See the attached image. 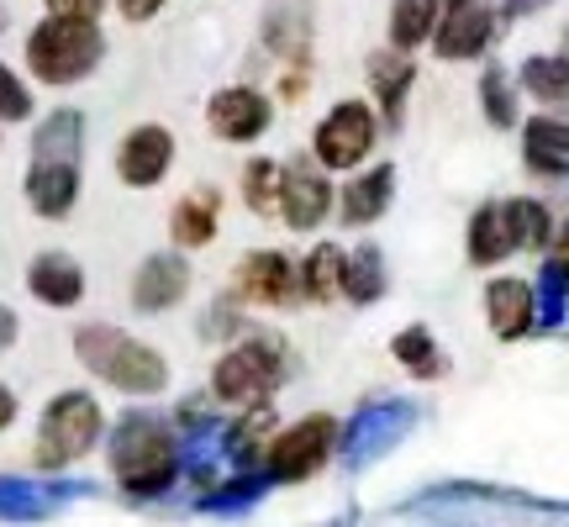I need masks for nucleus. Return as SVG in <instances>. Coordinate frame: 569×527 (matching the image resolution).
<instances>
[{
	"instance_id": "obj_1",
	"label": "nucleus",
	"mask_w": 569,
	"mask_h": 527,
	"mask_svg": "<svg viewBox=\"0 0 569 527\" xmlns=\"http://www.w3.org/2000/svg\"><path fill=\"white\" fill-rule=\"evenodd\" d=\"M80 142L84 117L80 111H53L32 138V169H27V201L38 217H69L80 196Z\"/></svg>"
},
{
	"instance_id": "obj_2",
	"label": "nucleus",
	"mask_w": 569,
	"mask_h": 527,
	"mask_svg": "<svg viewBox=\"0 0 569 527\" xmlns=\"http://www.w3.org/2000/svg\"><path fill=\"white\" fill-rule=\"evenodd\" d=\"M111 469L127 486V496H159V490L174 486L180 475V448H174V432L148 417V411H127L117 432H111Z\"/></svg>"
},
{
	"instance_id": "obj_3",
	"label": "nucleus",
	"mask_w": 569,
	"mask_h": 527,
	"mask_svg": "<svg viewBox=\"0 0 569 527\" xmlns=\"http://www.w3.org/2000/svg\"><path fill=\"white\" fill-rule=\"evenodd\" d=\"M74 354L84 359V369H96L106 386L127 390V396H153V390H163V380H169V369H163V359L153 348L138 344V338H127V332H117V327H106V322L80 327V332H74Z\"/></svg>"
},
{
	"instance_id": "obj_4",
	"label": "nucleus",
	"mask_w": 569,
	"mask_h": 527,
	"mask_svg": "<svg viewBox=\"0 0 569 527\" xmlns=\"http://www.w3.org/2000/svg\"><path fill=\"white\" fill-rule=\"evenodd\" d=\"M106 42L96 32V21H63V17H48L27 38V63L42 84H74L84 80L96 63H101Z\"/></svg>"
},
{
	"instance_id": "obj_5",
	"label": "nucleus",
	"mask_w": 569,
	"mask_h": 527,
	"mask_svg": "<svg viewBox=\"0 0 569 527\" xmlns=\"http://www.w3.org/2000/svg\"><path fill=\"white\" fill-rule=\"evenodd\" d=\"M101 438V406L90 401L84 390H63L53 396V406L42 411L38 427V465L42 469H63L74 465L84 448Z\"/></svg>"
},
{
	"instance_id": "obj_6",
	"label": "nucleus",
	"mask_w": 569,
	"mask_h": 527,
	"mask_svg": "<svg viewBox=\"0 0 569 527\" xmlns=\"http://www.w3.org/2000/svg\"><path fill=\"white\" fill-rule=\"evenodd\" d=\"M284 375V359H280V344L274 338H248L243 348H232L217 375H211V390L232 406H264L269 390L280 386Z\"/></svg>"
},
{
	"instance_id": "obj_7",
	"label": "nucleus",
	"mask_w": 569,
	"mask_h": 527,
	"mask_svg": "<svg viewBox=\"0 0 569 527\" xmlns=\"http://www.w3.org/2000/svg\"><path fill=\"white\" fill-rule=\"evenodd\" d=\"M332 444H338V422L332 417H306L264 448V475L269 480H306V475H317L327 465Z\"/></svg>"
},
{
	"instance_id": "obj_8",
	"label": "nucleus",
	"mask_w": 569,
	"mask_h": 527,
	"mask_svg": "<svg viewBox=\"0 0 569 527\" xmlns=\"http://www.w3.org/2000/svg\"><path fill=\"white\" fill-rule=\"evenodd\" d=\"M369 142H375L369 106L343 101V106H332V117L317 127V159H322L327 169H353V163L369 153Z\"/></svg>"
},
{
	"instance_id": "obj_9",
	"label": "nucleus",
	"mask_w": 569,
	"mask_h": 527,
	"mask_svg": "<svg viewBox=\"0 0 569 527\" xmlns=\"http://www.w3.org/2000/svg\"><path fill=\"white\" fill-rule=\"evenodd\" d=\"M411 427V406L407 401H375L365 406L359 417H353V427H348V438H343V454H348V465H369V459H380L401 432Z\"/></svg>"
},
{
	"instance_id": "obj_10",
	"label": "nucleus",
	"mask_w": 569,
	"mask_h": 527,
	"mask_svg": "<svg viewBox=\"0 0 569 527\" xmlns=\"http://www.w3.org/2000/svg\"><path fill=\"white\" fill-rule=\"evenodd\" d=\"M327 201H332V190H327L322 180V169L311 159H296L290 169H284V180H280V217L296 232H311V227L327 217Z\"/></svg>"
},
{
	"instance_id": "obj_11",
	"label": "nucleus",
	"mask_w": 569,
	"mask_h": 527,
	"mask_svg": "<svg viewBox=\"0 0 569 527\" xmlns=\"http://www.w3.org/2000/svg\"><path fill=\"white\" fill-rule=\"evenodd\" d=\"M211 132L227 142H253L259 132L269 127V101L259 90H248V84H232L222 96H211Z\"/></svg>"
},
{
	"instance_id": "obj_12",
	"label": "nucleus",
	"mask_w": 569,
	"mask_h": 527,
	"mask_svg": "<svg viewBox=\"0 0 569 527\" xmlns=\"http://www.w3.org/2000/svg\"><path fill=\"white\" fill-rule=\"evenodd\" d=\"M169 159H174V138L163 127H138V132H127L122 153H117V175L127 185L148 190V185H159L169 175Z\"/></svg>"
},
{
	"instance_id": "obj_13",
	"label": "nucleus",
	"mask_w": 569,
	"mask_h": 527,
	"mask_svg": "<svg viewBox=\"0 0 569 527\" xmlns=\"http://www.w3.org/2000/svg\"><path fill=\"white\" fill-rule=\"evenodd\" d=\"M490 38H496V11H490V0H459V6L443 17L438 53H443V59H475Z\"/></svg>"
},
{
	"instance_id": "obj_14",
	"label": "nucleus",
	"mask_w": 569,
	"mask_h": 527,
	"mask_svg": "<svg viewBox=\"0 0 569 527\" xmlns=\"http://www.w3.org/2000/svg\"><path fill=\"white\" fill-rule=\"evenodd\" d=\"M90 486H38L21 475H0V523H38L48 511H59V501L84 496Z\"/></svg>"
},
{
	"instance_id": "obj_15",
	"label": "nucleus",
	"mask_w": 569,
	"mask_h": 527,
	"mask_svg": "<svg viewBox=\"0 0 569 527\" xmlns=\"http://www.w3.org/2000/svg\"><path fill=\"white\" fill-rule=\"evenodd\" d=\"M184 285H190V269H184L180 253H153L132 280V306L138 311H169L184 296Z\"/></svg>"
},
{
	"instance_id": "obj_16",
	"label": "nucleus",
	"mask_w": 569,
	"mask_h": 527,
	"mask_svg": "<svg viewBox=\"0 0 569 527\" xmlns=\"http://www.w3.org/2000/svg\"><path fill=\"white\" fill-rule=\"evenodd\" d=\"M238 296L259 306H284L296 301V275H290V264L280 253H248L238 264Z\"/></svg>"
},
{
	"instance_id": "obj_17",
	"label": "nucleus",
	"mask_w": 569,
	"mask_h": 527,
	"mask_svg": "<svg viewBox=\"0 0 569 527\" xmlns=\"http://www.w3.org/2000/svg\"><path fill=\"white\" fill-rule=\"evenodd\" d=\"M486 306H490V327H496L501 338H522V332L538 322V296H532V285H522V280H496L486 290Z\"/></svg>"
},
{
	"instance_id": "obj_18",
	"label": "nucleus",
	"mask_w": 569,
	"mask_h": 527,
	"mask_svg": "<svg viewBox=\"0 0 569 527\" xmlns=\"http://www.w3.org/2000/svg\"><path fill=\"white\" fill-rule=\"evenodd\" d=\"M27 285H32V296L48 306H74L84 296V275L69 253H42V259H32Z\"/></svg>"
},
{
	"instance_id": "obj_19",
	"label": "nucleus",
	"mask_w": 569,
	"mask_h": 527,
	"mask_svg": "<svg viewBox=\"0 0 569 527\" xmlns=\"http://www.w3.org/2000/svg\"><path fill=\"white\" fill-rule=\"evenodd\" d=\"M411 74H417V69L401 59V48H396V53H375V59H369V84H375V96H380V111H386L390 127H401V106H407Z\"/></svg>"
},
{
	"instance_id": "obj_20",
	"label": "nucleus",
	"mask_w": 569,
	"mask_h": 527,
	"mask_svg": "<svg viewBox=\"0 0 569 527\" xmlns=\"http://www.w3.org/2000/svg\"><path fill=\"white\" fill-rule=\"evenodd\" d=\"M511 248H517V232H511L507 201L475 211V222H469V259L475 264H501Z\"/></svg>"
},
{
	"instance_id": "obj_21",
	"label": "nucleus",
	"mask_w": 569,
	"mask_h": 527,
	"mask_svg": "<svg viewBox=\"0 0 569 527\" xmlns=\"http://www.w3.org/2000/svg\"><path fill=\"white\" fill-rule=\"evenodd\" d=\"M528 163L543 175H569V117H532Z\"/></svg>"
},
{
	"instance_id": "obj_22",
	"label": "nucleus",
	"mask_w": 569,
	"mask_h": 527,
	"mask_svg": "<svg viewBox=\"0 0 569 527\" xmlns=\"http://www.w3.org/2000/svg\"><path fill=\"white\" fill-rule=\"evenodd\" d=\"M217 211H222V196H217V190H196V196H184V201L174 206V217H169L174 243L180 248L211 243V232H217Z\"/></svg>"
},
{
	"instance_id": "obj_23",
	"label": "nucleus",
	"mask_w": 569,
	"mask_h": 527,
	"mask_svg": "<svg viewBox=\"0 0 569 527\" xmlns=\"http://www.w3.org/2000/svg\"><path fill=\"white\" fill-rule=\"evenodd\" d=\"M390 185H396V169H390V163H380V169H369L365 180L348 185L343 190V222L348 227L375 222V217L386 211V201H390Z\"/></svg>"
},
{
	"instance_id": "obj_24",
	"label": "nucleus",
	"mask_w": 569,
	"mask_h": 527,
	"mask_svg": "<svg viewBox=\"0 0 569 527\" xmlns=\"http://www.w3.org/2000/svg\"><path fill=\"white\" fill-rule=\"evenodd\" d=\"M343 296L348 301H359V306L386 296V264H380V248L375 243H359L343 259Z\"/></svg>"
},
{
	"instance_id": "obj_25",
	"label": "nucleus",
	"mask_w": 569,
	"mask_h": 527,
	"mask_svg": "<svg viewBox=\"0 0 569 527\" xmlns=\"http://www.w3.org/2000/svg\"><path fill=\"white\" fill-rule=\"evenodd\" d=\"M438 6H443V0H396V11H390V38H396V48L427 42V32L438 27Z\"/></svg>"
},
{
	"instance_id": "obj_26",
	"label": "nucleus",
	"mask_w": 569,
	"mask_h": 527,
	"mask_svg": "<svg viewBox=\"0 0 569 527\" xmlns=\"http://www.w3.org/2000/svg\"><path fill=\"white\" fill-rule=\"evenodd\" d=\"M390 354H396L411 375H422V380H432V375H443L448 369V359L438 354V344H432V332H427V327H407V332L390 344Z\"/></svg>"
},
{
	"instance_id": "obj_27",
	"label": "nucleus",
	"mask_w": 569,
	"mask_h": 527,
	"mask_svg": "<svg viewBox=\"0 0 569 527\" xmlns=\"http://www.w3.org/2000/svg\"><path fill=\"white\" fill-rule=\"evenodd\" d=\"M301 285L311 301H332V296L343 290V253L332 243H317V253H311L301 269Z\"/></svg>"
},
{
	"instance_id": "obj_28",
	"label": "nucleus",
	"mask_w": 569,
	"mask_h": 527,
	"mask_svg": "<svg viewBox=\"0 0 569 527\" xmlns=\"http://www.w3.org/2000/svg\"><path fill=\"white\" fill-rule=\"evenodd\" d=\"M522 84H528L538 101L569 106V59H528V69H522Z\"/></svg>"
},
{
	"instance_id": "obj_29",
	"label": "nucleus",
	"mask_w": 569,
	"mask_h": 527,
	"mask_svg": "<svg viewBox=\"0 0 569 527\" xmlns=\"http://www.w3.org/2000/svg\"><path fill=\"white\" fill-rule=\"evenodd\" d=\"M538 322H565V311H569V264L549 259L543 264V275H538Z\"/></svg>"
},
{
	"instance_id": "obj_30",
	"label": "nucleus",
	"mask_w": 569,
	"mask_h": 527,
	"mask_svg": "<svg viewBox=\"0 0 569 527\" xmlns=\"http://www.w3.org/2000/svg\"><path fill=\"white\" fill-rule=\"evenodd\" d=\"M280 180H284V169L274 159H253L243 169V196L259 217H269V211L280 206Z\"/></svg>"
},
{
	"instance_id": "obj_31",
	"label": "nucleus",
	"mask_w": 569,
	"mask_h": 527,
	"mask_svg": "<svg viewBox=\"0 0 569 527\" xmlns=\"http://www.w3.org/2000/svg\"><path fill=\"white\" fill-rule=\"evenodd\" d=\"M507 217H511V232H517V248L522 243L538 248L549 238V211L538 201H507Z\"/></svg>"
},
{
	"instance_id": "obj_32",
	"label": "nucleus",
	"mask_w": 569,
	"mask_h": 527,
	"mask_svg": "<svg viewBox=\"0 0 569 527\" xmlns=\"http://www.w3.org/2000/svg\"><path fill=\"white\" fill-rule=\"evenodd\" d=\"M480 101H486V117L496 127L517 122V106H511V90H507V74H501V69H486V80H480Z\"/></svg>"
},
{
	"instance_id": "obj_33",
	"label": "nucleus",
	"mask_w": 569,
	"mask_h": 527,
	"mask_svg": "<svg viewBox=\"0 0 569 527\" xmlns=\"http://www.w3.org/2000/svg\"><path fill=\"white\" fill-rule=\"evenodd\" d=\"M264 486H269V475H243V480L222 486L217 496H206V511H238V507H253Z\"/></svg>"
},
{
	"instance_id": "obj_34",
	"label": "nucleus",
	"mask_w": 569,
	"mask_h": 527,
	"mask_svg": "<svg viewBox=\"0 0 569 527\" xmlns=\"http://www.w3.org/2000/svg\"><path fill=\"white\" fill-rule=\"evenodd\" d=\"M21 117H32V96H27V84L0 63V122H21Z\"/></svg>"
},
{
	"instance_id": "obj_35",
	"label": "nucleus",
	"mask_w": 569,
	"mask_h": 527,
	"mask_svg": "<svg viewBox=\"0 0 569 527\" xmlns=\"http://www.w3.org/2000/svg\"><path fill=\"white\" fill-rule=\"evenodd\" d=\"M101 6L106 0H48V11L63 21H96L101 17Z\"/></svg>"
},
{
	"instance_id": "obj_36",
	"label": "nucleus",
	"mask_w": 569,
	"mask_h": 527,
	"mask_svg": "<svg viewBox=\"0 0 569 527\" xmlns=\"http://www.w3.org/2000/svg\"><path fill=\"white\" fill-rule=\"evenodd\" d=\"M117 6H122L127 21H148V17H153V11L163 6V0H117Z\"/></svg>"
},
{
	"instance_id": "obj_37",
	"label": "nucleus",
	"mask_w": 569,
	"mask_h": 527,
	"mask_svg": "<svg viewBox=\"0 0 569 527\" xmlns=\"http://www.w3.org/2000/svg\"><path fill=\"white\" fill-rule=\"evenodd\" d=\"M11 344H17V311H11V306H0V354H6Z\"/></svg>"
},
{
	"instance_id": "obj_38",
	"label": "nucleus",
	"mask_w": 569,
	"mask_h": 527,
	"mask_svg": "<svg viewBox=\"0 0 569 527\" xmlns=\"http://www.w3.org/2000/svg\"><path fill=\"white\" fill-rule=\"evenodd\" d=\"M11 417H17V396L0 386V427H11Z\"/></svg>"
},
{
	"instance_id": "obj_39",
	"label": "nucleus",
	"mask_w": 569,
	"mask_h": 527,
	"mask_svg": "<svg viewBox=\"0 0 569 527\" xmlns=\"http://www.w3.org/2000/svg\"><path fill=\"white\" fill-rule=\"evenodd\" d=\"M538 6H549V0H507V17H528Z\"/></svg>"
},
{
	"instance_id": "obj_40",
	"label": "nucleus",
	"mask_w": 569,
	"mask_h": 527,
	"mask_svg": "<svg viewBox=\"0 0 569 527\" xmlns=\"http://www.w3.org/2000/svg\"><path fill=\"white\" fill-rule=\"evenodd\" d=\"M553 259H559V264H569V227H565V232H559V253H553Z\"/></svg>"
},
{
	"instance_id": "obj_41",
	"label": "nucleus",
	"mask_w": 569,
	"mask_h": 527,
	"mask_svg": "<svg viewBox=\"0 0 569 527\" xmlns=\"http://www.w3.org/2000/svg\"><path fill=\"white\" fill-rule=\"evenodd\" d=\"M565 59H569V32H565Z\"/></svg>"
},
{
	"instance_id": "obj_42",
	"label": "nucleus",
	"mask_w": 569,
	"mask_h": 527,
	"mask_svg": "<svg viewBox=\"0 0 569 527\" xmlns=\"http://www.w3.org/2000/svg\"><path fill=\"white\" fill-rule=\"evenodd\" d=\"M443 6H448V11H453V6H459V0H443Z\"/></svg>"
}]
</instances>
